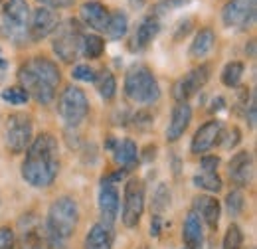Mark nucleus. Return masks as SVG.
I'll return each instance as SVG.
<instances>
[{
    "label": "nucleus",
    "mask_w": 257,
    "mask_h": 249,
    "mask_svg": "<svg viewBox=\"0 0 257 249\" xmlns=\"http://www.w3.org/2000/svg\"><path fill=\"white\" fill-rule=\"evenodd\" d=\"M60 174V147L52 133L32 139L22 160V178L34 188H48Z\"/></svg>",
    "instance_id": "obj_1"
},
{
    "label": "nucleus",
    "mask_w": 257,
    "mask_h": 249,
    "mask_svg": "<svg viewBox=\"0 0 257 249\" xmlns=\"http://www.w3.org/2000/svg\"><path fill=\"white\" fill-rule=\"evenodd\" d=\"M79 225V206L73 198L60 196L52 202L48 216H46V231L50 237L52 249H64L67 241L73 237Z\"/></svg>",
    "instance_id": "obj_2"
},
{
    "label": "nucleus",
    "mask_w": 257,
    "mask_h": 249,
    "mask_svg": "<svg viewBox=\"0 0 257 249\" xmlns=\"http://www.w3.org/2000/svg\"><path fill=\"white\" fill-rule=\"evenodd\" d=\"M123 91L131 103L153 105L161 97V85H159V79L151 67L143 65V63H135L125 73Z\"/></svg>",
    "instance_id": "obj_3"
},
{
    "label": "nucleus",
    "mask_w": 257,
    "mask_h": 249,
    "mask_svg": "<svg viewBox=\"0 0 257 249\" xmlns=\"http://www.w3.org/2000/svg\"><path fill=\"white\" fill-rule=\"evenodd\" d=\"M30 6L26 0H4L0 8V34L14 42L16 46H24L30 42Z\"/></svg>",
    "instance_id": "obj_4"
},
{
    "label": "nucleus",
    "mask_w": 257,
    "mask_h": 249,
    "mask_svg": "<svg viewBox=\"0 0 257 249\" xmlns=\"http://www.w3.org/2000/svg\"><path fill=\"white\" fill-rule=\"evenodd\" d=\"M81 42L83 26L75 18L60 20L56 30L52 32V50L64 63H73L81 56Z\"/></svg>",
    "instance_id": "obj_5"
},
{
    "label": "nucleus",
    "mask_w": 257,
    "mask_h": 249,
    "mask_svg": "<svg viewBox=\"0 0 257 249\" xmlns=\"http://www.w3.org/2000/svg\"><path fill=\"white\" fill-rule=\"evenodd\" d=\"M58 113L67 129H77L89 115V99L77 85H67L58 99Z\"/></svg>",
    "instance_id": "obj_6"
},
{
    "label": "nucleus",
    "mask_w": 257,
    "mask_h": 249,
    "mask_svg": "<svg viewBox=\"0 0 257 249\" xmlns=\"http://www.w3.org/2000/svg\"><path fill=\"white\" fill-rule=\"evenodd\" d=\"M34 139V121L24 111L8 115L6 121V149L12 155H22Z\"/></svg>",
    "instance_id": "obj_7"
},
{
    "label": "nucleus",
    "mask_w": 257,
    "mask_h": 249,
    "mask_svg": "<svg viewBox=\"0 0 257 249\" xmlns=\"http://www.w3.org/2000/svg\"><path fill=\"white\" fill-rule=\"evenodd\" d=\"M145 200H147L145 182L137 176L128 178L123 190V210H121V221L125 227L139 225V221L145 214Z\"/></svg>",
    "instance_id": "obj_8"
},
{
    "label": "nucleus",
    "mask_w": 257,
    "mask_h": 249,
    "mask_svg": "<svg viewBox=\"0 0 257 249\" xmlns=\"http://www.w3.org/2000/svg\"><path fill=\"white\" fill-rule=\"evenodd\" d=\"M257 0H227L222 8V22L229 30H247L255 22Z\"/></svg>",
    "instance_id": "obj_9"
},
{
    "label": "nucleus",
    "mask_w": 257,
    "mask_h": 249,
    "mask_svg": "<svg viewBox=\"0 0 257 249\" xmlns=\"http://www.w3.org/2000/svg\"><path fill=\"white\" fill-rule=\"evenodd\" d=\"M210 73H212V67L208 63H200L192 67L188 73H184L180 79L174 81L172 85V99L176 103H188V99L196 95L210 79Z\"/></svg>",
    "instance_id": "obj_10"
},
{
    "label": "nucleus",
    "mask_w": 257,
    "mask_h": 249,
    "mask_svg": "<svg viewBox=\"0 0 257 249\" xmlns=\"http://www.w3.org/2000/svg\"><path fill=\"white\" fill-rule=\"evenodd\" d=\"M18 81H20V87L28 93V97H32L34 101L40 103V105H50L56 99L58 89H54L50 83H46L34 71L32 65L28 62L20 65V69H18Z\"/></svg>",
    "instance_id": "obj_11"
},
{
    "label": "nucleus",
    "mask_w": 257,
    "mask_h": 249,
    "mask_svg": "<svg viewBox=\"0 0 257 249\" xmlns=\"http://www.w3.org/2000/svg\"><path fill=\"white\" fill-rule=\"evenodd\" d=\"M222 137H224V125H222V121H218V119L206 121L194 133L192 143H190L192 155H206L218 143H222Z\"/></svg>",
    "instance_id": "obj_12"
},
{
    "label": "nucleus",
    "mask_w": 257,
    "mask_h": 249,
    "mask_svg": "<svg viewBox=\"0 0 257 249\" xmlns=\"http://www.w3.org/2000/svg\"><path fill=\"white\" fill-rule=\"evenodd\" d=\"M253 172H255V164H253V156L249 151H239L231 156L227 164V176L235 188L241 190V188L249 186L253 180Z\"/></svg>",
    "instance_id": "obj_13"
},
{
    "label": "nucleus",
    "mask_w": 257,
    "mask_h": 249,
    "mask_svg": "<svg viewBox=\"0 0 257 249\" xmlns=\"http://www.w3.org/2000/svg\"><path fill=\"white\" fill-rule=\"evenodd\" d=\"M60 24V14L52 8H36L30 14V26H28V38L30 42H42L44 38L52 36L56 26Z\"/></svg>",
    "instance_id": "obj_14"
},
{
    "label": "nucleus",
    "mask_w": 257,
    "mask_h": 249,
    "mask_svg": "<svg viewBox=\"0 0 257 249\" xmlns=\"http://www.w3.org/2000/svg\"><path fill=\"white\" fill-rule=\"evenodd\" d=\"M119 190L115 186V182H109L107 178L101 180V188H99V216H101V223L105 225H113L117 218H119Z\"/></svg>",
    "instance_id": "obj_15"
},
{
    "label": "nucleus",
    "mask_w": 257,
    "mask_h": 249,
    "mask_svg": "<svg viewBox=\"0 0 257 249\" xmlns=\"http://www.w3.org/2000/svg\"><path fill=\"white\" fill-rule=\"evenodd\" d=\"M18 249H52L50 237L46 227L38 219H28V223L22 219V231L16 239Z\"/></svg>",
    "instance_id": "obj_16"
},
{
    "label": "nucleus",
    "mask_w": 257,
    "mask_h": 249,
    "mask_svg": "<svg viewBox=\"0 0 257 249\" xmlns=\"http://www.w3.org/2000/svg\"><path fill=\"white\" fill-rule=\"evenodd\" d=\"M109 14H111L109 8L99 0H87L79 8V18H81L83 26L95 32H103V34H105L107 22H109Z\"/></svg>",
    "instance_id": "obj_17"
},
{
    "label": "nucleus",
    "mask_w": 257,
    "mask_h": 249,
    "mask_svg": "<svg viewBox=\"0 0 257 249\" xmlns=\"http://www.w3.org/2000/svg\"><path fill=\"white\" fill-rule=\"evenodd\" d=\"M198 214V218L202 219V223H208L212 229L218 227L220 218H222V204L216 196L210 194H200L194 198V210Z\"/></svg>",
    "instance_id": "obj_18"
},
{
    "label": "nucleus",
    "mask_w": 257,
    "mask_h": 249,
    "mask_svg": "<svg viewBox=\"0 0 257 249\" xmlns=\"http://www.w3.org/2000/svg\"><path fill=\"white\" fill-rule=\"evenodd\" d=\"M190 123H192V107L188 103H176V107L170 113L168 127H166V141L176 143L186 133Z\"/></svg>",
    "instance_id": "obj_19"
},
{
    "label": "nucleus",
    "mask_w": 257,
    "mask_h": 249,
    "mask_svg": "<svg viewBox=\"0 0 257 249\" xmlns=\"http://www.w3.org/2000/svg\"><path fill=\"white\" fill-rule=\"evenodd\" d=\"M161 32V14L159 12H153L149 16H145L135 32V46L139 50H145L149 44H153V40L159 36Z\"/></svg>",
    "instance_id": "obj_20"
},
{
    "label": "nucleus",
    "mask_w": 257,
    "mask_h": 249,
    "mask_svg": "<svg viewBox=\"0 0 257 249\" xmlns=\"http://www.w3.org/2000/svg\"><path fill=\"white\" fill-rule=\"evenodd\" d=\"M182 241L186 249H202L204 247V225L196 212H188L182 227Z\"/></svg>",
    "instance_id": "obj_21"
},
{
    "label": "nucleus",
    "mask_w": 257,
    "mask_h": 249,
    "mask_svg": "<svg viewBox=\"0 0 257 249\" xmlns=\"http://www.w3.org/2000/svg\"><path fill=\"white\" fill-rule=\"evenodd\" d=\"M83 249H113V229L105 223H95L89 227Z\"/></svg>",
    "instance_id": "obj_22"
},
{
    "label": "nucleus",
    "mask_w": 257,
    "mask_h": 249,
    "mask_svg": "<svg viewBox=\"0 0 257 249\" xmlns=\"http://www.w3.org/2000/svg\"><path fill=\"white\" fill-rule=\"evenodd\" d=\"M214 46H216V32L212 28H202L194 36L190 50H188V56L192 60H204L214 50Z\"/></svg>",
    "instance_id": "obj_23"
},
{
    "label": "nucleus",
    "mask_w": 257,
    "mask_h": 249,
    "mask_svg": "<svg viewBox=\"0 0 257 249\" xmlns=\"http://www.w3.org/2000/svg\"><path fill=\"white\" fill-rule=\"evenodd\" d=\"M113 151V160L121 166V168H131L133 164H137L139 160V149L137 143L133 139H123V141H115Z\"/></svg>",
    "instance_id": "obj_24"
},
{
    "label": "nucleus",
    "mask_w": 257,
    "mask_h": 249,
    "mask_svg": "<svg viewBox=\"0 0 257 249\" xmlns=\"http://www.w3.org/2000/svg\"><path fill=\"white\" fill-rule=\"evenodd\" d=\"M93 83H95L97 93H99V97H101L103 101H111V99L117 95V79H115V75L111 73V69H107V67L95 71Z\"/></svg>",
    "instance_id": "obj_25"
},
{
    "label": "nucleus",
    "mask_w": 257,
    "mask_h": 249,
    "mask_svg": "<svg viewBox=\"0 0 257 249\" xmlns=\"http://www.w3.org/2000/svg\"><path fill=\"white\" fill-rule=\"evenodd\" d=\"M128 30V18L125 12L121 10H115L109 14V22H107V28L105 34L111 38V40H121Z\"/></svg>",
    "instance_id": "obj_26"
},
{
    "label": "nucleus",
    "mask_w": 257,
    "mask_h": 249,
    "mask_svg": "<svg viewBox=\"0 0 257 249\" xmlns=\"http://www.w3.org/2000/svg\"><path fill=\"white\" fill-rule=\"evenodd\" d=\"M105 52V40L99 34H83V42H81V54L87 60H97L101 58Z\"/></svg>",
    "instance_id": "obj_27"
},
{
    "label": "nucleus",
    "mask_w": 257,
    "mask_h": 249,
    "mask_svg": "<svg viewBox=\"0 0 257 249\" xmlns=\"http://www.w3.org/2000/svg\"><path fill=\"white\" fill-rule=\"evenodd\" d=\"M192 182L196 188H200V190H204L208 194H218L224 186V182H222L218 172H200V174L194 176Z\"/></svg>",
    "instance_id": "obj_28"
},
{
    "label": "nucleus",
    "mask_w": 257,
    "mask_h": 249,
    "mask_svg": "<svg viewBox=\"0 0 257 249\" xmlns=\"http://www.w3.org/2000/svg\"><path fill=\"white\" fill-rule=\"evenodd\" d=\"M243 71H245V65H243L241 62H229L224 65L220 79H222V83H224L225 87L233 89V87H237V85L241 83Z\"/></svg>",
    "instance_id": "obj_29"
},
{
    "label": "nucleus",
    "mask_w": 257,
    "mask_h": 249,
    "mask_svg": "<svg viewBox=\"0 0 257 249\" xmlns=\"http://www.w3.org/2000/svg\"><path fill=\"white\" fill-rule=\"evenodd\" d=\"M245 208V196L239 188H233L231 192H227L225 196V210L231 218H237Z\"/></svg>",
    "instance_id": "obj_30"
},
{
    "label": "nucleus",
    "mask_w": 257,
    "mask_h": 249,
    "mask_svg": "<svg viewBox=\"0 0 257 249\" xmlns=\"http://www.w3.org/2000/svg\"><path fill=\"white\" fill-rule=\"evenodd\" d=\"M170 200H172V196H170L168 186L166 184H159L157 190H155V194H153V210H155L153 216H161L162 218V212H166L170 208Z\"/></svg>",
    "instance_id": "obj_31"
},
{
    "label": "nucleus",
    "mask_w": 257,
    "mask_h": 249,
    "mask_svg": "<svg viewBox=\"0 0 257 249\" xmlns=\"http://www.w3.org/2000/svg\"><path fill=\"white\" fill-rule=\"evenodd\" d=\"M243 245V231L237 223H229L225 229L224 241H222V249H241Z\"/></svg>",
    "instance_id": "obj_32"
},
{
    "label": "nucleus",
    "mask_w": 257,
    "mask_h": 249,
    "mask_svg": "<svg viewBox=\"0 0 257 249\" xmlns=\"http://www.w3.org/2000/svg\"><path fill=\"white\" fill-rule=\"evenodd\" d=\"M28 93L20 87V85H12V87H6L2 91V101L10 103V105H26L28 103Z\"/></svg>",
    "instance_id": "obj_33"
},
{
    "label": "nucleus",
    "mask_w": 257,
    "mask_h": 249,
    "mask_svg": "<svg viewBox=\"0 0 257 249\" xmlns=\"http://www.w3.org/2000/svg\"><path fill=\"white\" fill-rule=\"evenodd\" d=\"M71 77H73V79H77V81L89 83V81H93V79H95V69H93L91 65H87V63H79V65H75V67H73Z\"/></svg>",
    "instance_id": "obj_34"
},
{
    "label": "nucleus",
    "mask_w": 257,
    "mask_h": 249,
    "mask_svg": "<svg viewBox=\"0 0 257 249\" xmlns=\"http://www.w3.org/2000/svg\"><path fill=\"white\" fill-rule=\"evenodd\" d=\"M0 249H16V233L10 227H0Z\"/></svg>",
    "instance_id": "obj_35"
},
{
    "label": "nucleus",
    "mask_w": 257,
    "mask_h": 249,
    "mask_svg": "<svg viewBox=\"0 0 257 249\" xmlns=\"http://www.w3.org/2000/svg\"><path fill=\"white\" fill-rule=\"evenodd\" d=\"M200 166H202V172H218V166H220V156H216V155L202 156Z\"/></svg>",
    "instance_id": "obj_36"
},
{
    "label": "nucleus",
    "mask_w": 257,
    "mask_h": 249,
    "mask_svg": "<svg viewBox=\"0 0 257 249\" xmlns=\"http://www.w3.org/2000/svg\"><path fill=\"white\" fill-rule=\"evenodd\" d=\"M40 6L44 8H52V10H62V8H69L73 6L75 0H36Z\"/></svg>",
    "instance_id": "obj_37"
},
{
    "label": "nucleus",
    "mask_w": 257,
    "mask_h": 249,
    "mask_svg": "<svg viewBox=\"0 0 257 249\" xmlns=\"http://www.w3.org/2000/svg\"><path fill=\"white\" fill-rule=\"evenodd\" d=\"M135 127H139L141 131H147L153 127V117L147 113V111H139L135 115Z\"/></svg>",
    "instance_id": "obj_38"
},
{
    "label": "nucleus",
    "mask_w": 257,
    "mask_h": 249,
    "mask_svg": "<svg viewBox=\"0 0 257 249\" xmlns=\"http://www.w3.org/2000/svg\"><path fill=\"white\" fill-rule=\"evenodd\" d=\"M245 119H247V123L249 127L253 129L257 123V105H255V97L251 95V99H249V105L245 107Z\"/></svg>",
    "instance_id": "obj_39"
},
{
    "label": "nucleus",
    "mask_w": 257,
    "mask_h": 249,
    "mask_svg": "<svg viewBox=\"0 0 257 249\" xmlns=\"http://www.w3.org/2000/svg\"><path fill=\"white\" fill-rule=\"evenodd\" d=\"M239 141H241V133H239L237 127H233L229 131V135H227V141H224V147L225 149H235L239 145Z\"/></svg>",
    "instance_id": "obj_40"
},
{
    "label": "nucleus",
    "mask_w": 257,
    "mask_h": 249,
    "mask_svg": "<svg viewBox=\"0 0 257 249\" xmlns=\"http://www.w3.org/2000/svg\"><path fill=\"white\" fill-rule=\"evenodd\" d=\"M190 0H161V8H180V6H186Z\"/></svg>",
    "instance_id": "obj_41"
},
{
    "label": "nucleus",
    "mask_w": 257,
    "mask_h": 249,
    "mask_svg": "<svg viewBox=\"0 0 257 249\" xmlns=\"http://www.w3.org/2000/svg\"><path fill=\"white\" fill-rule=\"evenodd\" d=\"M224 105H225L224 97H218V99H214V101H212L210 111H220V109H224Z\"/></svg>",
    "instance_id": "obj_42"
},
{
    "label": "nucleus",
    "mask_w": 257,
    "mask_h": 249,
    "mask_svg": "<svg viewBox=\"0 0 257 249\" xmlns=\"http://www.w3.org/2000/svg\"><path fill=\"white\" fill-rule=\"evenodd\" d=\"M145 2H147V0H128V4H131L133 8H141V6H145Z\"/></svg>",
    "instance_id": "obj_43"
},
{
    "label": "nucleus",
    "mask_w": 257,
    "mask_h": 249,
    "mask_svg": "<svg viewBox=\"0 0 257 249\" xmlns=\"http://www.w3.org/2000/svg\"><path fill=\"white\" fill-rule=\"evenodd\" d=\"M6 67V60H4V54H2V48H0V69Z\"/></svg>",
    "instance_id": "obj_44"
},
{
    "label": "nucleus",
    "mask_w": 257,
    "mask_h": 249,
    "mask_svg": "<svg viewBox=\"0 0 257 249\" xmlns=\"http://www.w3.org/2000/svg\"><path fill=\"white\" fill-rule=\"evenodd\" d=\"M141 249H147V247H141Z\"/></svg>",
    "instance_id": "obj_45"
},
{
    "label": "nucleus",
    "mask_w": 257,
    "mask_h": 249,
    "mask_svg": "<svg viewBox=\"0 0 257 249\" xmlns=\"http://www.w3.org/2000/svg\"><path fill=\"white\" fill-rule=\"evenodd\" d=\"M249 249H253V247H249Z\"/></svg>",
    "instance_id": "obj_46"
},
{
    "label": "nucleus",
    "mask_w": 257,
    "mask_h": 249,
    "mask_svg": "<svg viewBox=\"0 0 257 249\" xmlns=\"http://www.w3.org/2000/svg\"><path fill=\"white\" fill-rule=\"evenodd\" d=\"M0 2H2V0H0Z\"/></svg>",
    "instance_id": "obj_47"
}]
</instances>
